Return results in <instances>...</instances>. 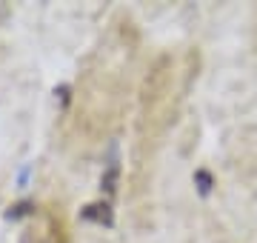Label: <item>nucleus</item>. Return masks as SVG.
Masks as SVG:
<instances>
[{"label": "nucleus", "instance_id": "6", "mask_svg": "<svg viewBox=\"0 0 257 243\" xmlns=\"http://www.w3.org/2000/svg\"><path fill=\"white\" fill-rule=\"evenodd\" d=\"M32 212H35V209H32V203H18V206H15V209L9 212V217L15 220V217H20V215H32Z\"/></svg>", "mask_w": 257, "mask_h": 243}, {"label": "nucleus", "instance_id": "5", "mask_svg": "<svg viewBox=\"0 0 257 243\" xmlns=\"http://www.w3.org/2000/svg\"><path fill=\"white\" fill-rule=\"evenodd\" d=\"M114 183H117V166H111L106 175H103V186H106V192H114Z\"/></svg>", "mask_w": 257, "mask_h": 243}, {"label": "nucleus", "instance_id": "2", "mask_svg": "<svg viewBox=\"0 0 257 243\" xmlns=\"http://www.w3.org/2000/svg\"><path fill=\"white\" fill-rule=\"evenodd\" d=\"M20 243H72V232H69L66 212L60 209V206L49 203L46 209H43L40 226L26 229V234H23Z\"/></svg>", "mask_w": 257, "mask_h": 243}, {"label": "nucleus", "instance_id": "1", "mask_svg": "<svg viewBox=\"0 0 257 243\" xmlns=\"http://www.w3.org/2000/svg\"><path fill=\"white\" fill-rule=\"evenodd\" d=\"M175 60L169 55L157 57L155 66L149 69L143 89H140V138L149 141V135H160L169 126V120H175Z\"/></svg>", "mask_w": 257, "mask_h": 243}, {"label": "nucleus", "instance_id": "4", "mask_svg": "<svg viewBox=\"0 0 257 243\" xmlns=\"http://www.w3.org/2000/svg\"><path fill=\"white\" fill-rule=\"evenodd\" d=\"M194 180H197L200 195H209V189H211V175L209 172H206V169H197V172H194Z\"/></svg>", "mask_w": 257, "mask_h": 243}, {"label": "nucleus", "instance_id": "3", "mask_svg": "<svg viewBox=\"0 0 257 243\" xmlns=\"http://www.w3.org/2000/svg\"><path fill=\"white\" fill-rule=\"evenodd\" d=\"M83 217H86V220H94V223H100V226L103 223L111 226V220H114L109 203H89L86 209H83Z\"/></svg>", "mask_w": 257, "mask_h": 243}]
</instances>
